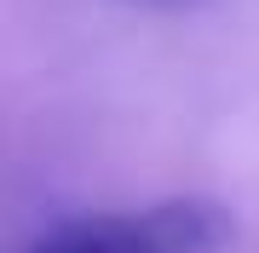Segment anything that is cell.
<instances>
[{
    "label": "cell",
    "instance_id": "cell-1",
    "mask_svg": "<svg viewBox=\"0 0 259 253\" xmlns=\"http://www.w3.org/2000/svg\"><path fill=\"white\" fill-rule=\"evenodd\" d=\"M231 242V213L202 196H173L127 213H81L40 236L29 253H213Z\"/></svg>",
    "mask_w": 259,
    "mask_h": 253
}]
</instances>
